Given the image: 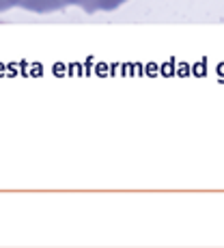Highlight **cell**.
<instances>
[{
    "label": "cell",
    "instance_id": "1",
    "mask_svg": "<svg viewBox=\"0 0 224 248\" xmlns=\"http://www.w3.org/2000/svg\"><path fill=\"white\" fill-rule=\"evenodd\" d=\"M63 9L67 7H80L84 13H99V11H114L127 0H60Z\"/></svg>",
    "mask_w": 224,
    "mask_h": 248
},
{
    "label": "cell",
    "instance_id": "2",
    "mask_svg": "<svg viewBox=\"0 0 224 248\" xmlns=\"http://www.w3.org/2000/svg\"><path fill=\"white\" fill-rule=\"evenodd\" d=\"M20 9L32 13H54V11H63V2L60 0H22Z\"/></svg>",
    "mask_w": 224,
    "mask_h": 248
},
{
    "label": "cell",
    "instance_id": "3",
    "mask_svg": "<svg viewBox=\"0 0 224 248\" xmlns=\"http://www.w3.org/2000/svg\"><path fill=\"white\" fill-rule=\"evenodd\" d=\"M20 2L22 0H0V13L9 11V9H13V7H20Z\"/></svg>",
    "mask_w": 224,
    "mask_h": 248
}]
</instances>
